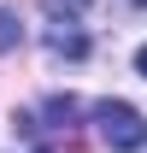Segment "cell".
Listing matches in <instances>:
<instances>
[{
    "mask_svg": "<svg viewBox=\"0 0 147 153\" xmlns=\"http://www.w3.org/2000/svg\"><path fill=\"white\" fill-rule=\"evenodd\" d=\"M135 71H141V76H147V47H141V53H135Z\"/></svg>",
    "mask_w": 147,
    "mask_h": 153,
    "instance_id": "277c9868",
    "label": "cell"
},
{
    "mask_svg": "<svg viewBox=\"0 0 147 153\" xmlns=\"http://www.w3.org/2000/svg\"><path fill=\"white\" fill-rule=\"evenodd\" d=\"M94 124H100V135H106L112 153H135L147 147V118L129 106V100H100L94 106Z\"/></svg>",
    "mask_w": 147,
    "mask_h": 153,
    "instance_id": "6da1fadb",
    "label": "cell"
},
{
    "mask_svg": "<svg viewBox=\"0 0 147 153\" xmlns=\"http://www.w3.org/2000/svg\"><path fill=\"white\" fill-rule=\"evenodd\" d=\"M18 12H6V6H0V53H6V47H18Z\"/></svg>",
    "mask_w": 147,
    "mask_h": 153,
    "instance_id": "3957f363",
    "label": "cell"
},
{
    "mask_svg": "<svg viewBox=\"0 0 147 153\" xmlns=\"http://www.w3.org/2000/svg\"><path fill=\"white\" fill-rule=\"evenodd\" d=\"M65 6H88V0H65Z\"/></svg>",
    "mask_w": 147,
    "mask_h": 153,
    "instance_id": "5b68a950",
    "label": "cell"
},
{
    "mask_svg": "<svg viewBox=\"0 0 147 153\" xmlns=\"http://www.w3.org/2000/svg\"><path fill=\"white\" fill-rule=\"evenodd\" d=\"M135 6H147V0H135Z\"/></svg>",
    "mask_w": 147,
    "mask_h": 153,
    "instance_id": "8992f818",
    "label": "cell"
},
{
    "mask_svg": "<svg viewBox=\"0 0 147 153\" xmlns=\"http://www.w3.org/2000/svg\"><path fill=\"white\" fill-rule=\"evenodd\" d=\"M47 47L65 53V59H82V53H88V36L76 30V18H53V24H47Z\"/></svg>",
    "mask_w": 147,
    "mask_h": 153,
    "instance_id": "7a4b0ae2",
    "label": "cell"
}]
</instances>
